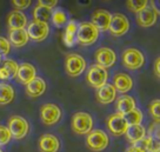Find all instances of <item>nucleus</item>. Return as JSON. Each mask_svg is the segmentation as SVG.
Wrapping results in <instances>:
<instances>
[{
	"label": "nucleus",
	"mask_w": 160,
	"mask_h": 152,
	"mask_svg": "<svg viewBox=\"0 0 160 152\" xmlns=\"http://www.w3.org/2000/svg\"><path fill=\"white\" fill-rule=\"evenodd\" d=\"M99 38V31L92 23H81L77 30V41L80 45H92Z\"/></svg>",
	"instance_id": "obj_1"
},
{
	"label": "nucleus",
	"mask_w": 160,
	"mask_h": 152,
	"mask_svg": "<svg viewBox=\"0 0 160 152\" xmlns=\"http://www.w3.org/2000/svg\"><path fill=\"white\" fill-rule=\"evenodd\" d=\"M72 130L77 134H88L93 127V119L86 112H77L72 117Z\"/></svg>",
	"instance_id": "obj_2"
},
{
	"label": "nucleus",
	"mask_w": 160,
	"mask_h": 152,
	"mask_svg": "<svg viewBox=\"0 0 160 152\" xmlns=\"http://www.w3.org/2000/svg\"><path fill=\"white\" fill-rule=\"evenodd\" d=\"M108 143H110L108 136L102 130H92L86 138L87 147L91 151L94 152H100L105 150L108 146Z\"/></svg>",
	"instance_id": "obj_3"
},
{
	"label": "nucleus",
	"mask_w": 160,
	"mask_h": 152,
	"mask_svg": "<svg viewBox=\"0 0 160 152\" xmlns=\"http://www.w3.org/2000/svg\"><path fill=\"white\" fill-rule=\"evenodd\" d=\"M7 129L10 131L12 138L14 139H22L27 136L30 131V125L25 118L20 116H12L8 119Z\"/></svg>",
	"instance_id": "obj_4"
},
{
	"label": "nucleus",
	"mask_w": 160,
	"mask_h": 152,
	"mask_svg": "<svg viewBox=\"0 0 160 152\" xmlns=\"http://www.w3.org/2000/svg\"><path fill=\"white\" fill-rule=\"evenodd\" d=\"M107 79H108V72L106 68L101 67L99 65H92L90 70L86 74V80L92 87L94 89H100L107 84Z\"/></svg>",
	"instance_id": "obj_5"
},
{
	"label": "nucleus",
	"mask_w": 160,
	"mask_h": 152,
	"mask_svg": "<svg viewBox=\"0 0 160 152\" xmlns=\"http://www.w3.org/2000/svg\"><path fill=\"white\" fill-rule=\"evenodd\" d=\"M86 68V61L80 54L71 53L65 59V70L70 77L80 76Z\"/></svg>",
	"instance_id": "obj_6"
},
{
	"label": "nucleus",
	"mask_w": 160,
	"mask_h": 152,
	"mask_svg": "<svg viewBox=\"0 0 160 152\" xmlns=\"http://www.w3.org/2000/svg\"><path fill=\"white\" fill-rule=\"evenodd\" d=\"M145 63L144 54L137 48H127L122 53V64L128 70H139Z\"/></svg>",
	"instance_id": "obj_7"
},
{
	"label": "nucleus",
	"mask_w": 160,
	"mask_h": 152,
	"mask_svg": "<svg viewBox=\"0 0 160 152\" xmlns=\"http://www.w3.org/2000/svg\"><path fill=\"white\" fill-rule=\"evenodd\" d=\"M40 118H41V122L47 126L54 125L61 118V110L55 104H51V103L45 104L40 109Z\"/></svg>",
	"instance_id": "obj_8"
},
{
	"label": "nucleus",
	"mask_w": 160,
	"mask_h": 152,
	"mask_svg": "<svg viewBox=\"0 0 160 152\" xmlns=\"http://www.w3.org/2000/svg\"><path fill=\"white\" fill-rule=\"evenodd\" d=\"M27 34L30 39L34 41H42L48 37L50 33V26L46 23H40V21H31L27 26Z\"/></svg>",
	"instance_id": "obj_9"
},
{
	"label": "nucleus",
	"mask_w": 160,
	"mask_h": 152,
	"mask_svg": "<svg viewBox=\"0 0 160 152\" xmlns=\"http://www.w3.org/2000/svg\"><path fill=\"white\" fill-rule=\"evenodd\" d=\"M128 28H130V21L125 15L121 14V13H115L112 15L110 27H108V31L111 32L112 36H124L128 31Z\"/></svg>",
	"instance_id": "obj_10"
},
{
	"label": "nucleus",
	"mask_w": 160,
	"mask_h": 152,
	"mask_svg": "<svg viewBox=\"0 0 160 152\" xmlns=\"http://www.w3.org/2000/svg\"><path fill=\"white\" fill-rule=\"evenodd\" d=\"M107 127H108V130L111 131L112 134L121 136V134L126 133L127 129H128V125H127V123H126L122 114L115 113V114L110 116L108 120H107Z\"/></svg>",
	"instance_id": "obj_11"
},
{
	"label": "nucleus",
	"mask_w": 160,
	"mask_h": 152,
	"mask_svg": "<svg viewBox=\"0 0 160 152\" xmlns=\"http://www.w3.org/2000/svg\"><path fill=\"white\" fill-rule=\"evenodd\" d=\"M115 60H117V56H115L114 51L108 47H100L99 50L95 52L97 65L101 66L106 70L114 65Z\"/></svg>",
	"instance_id": "obj_12"
},
{
	"label": "nucleus",
	"mask_w": 160,
	"mask_h": 152,
	"mask_svg": "<svg viewBox=\"0 0 160 152\" xmlns=\"http://www.w3.org/2000/svg\"><path fill=\"white\" fill-rule=\"evenodd\" d=\"M158 12L153 7H145L139 13H137V23L141 27H151L157 23Z\"/></svg>",
	"instance_id": "obj_13"
},
{
	"label": "nucleus",
	"mask_w": 160,
	"mask_h": 152,
	"mask_svg": "<svg viewBox=\"0 0 160 152\" xmlns=\"http://www.w3.org/2000/svg\"><path fill=\"white\" fill-rule=\"evenodd\" d=\"M112 19V14L106 10H97L92 14V24L99 31H107L110 27V23Z\"/></svg>",
	"instance_id": "obj_14"
},
{
	"label": "nucleus",
	"mask_w": 160,
	"mask_h": 152,
	"mask_svg": "<svg viewBox=\"0 0 160 152\" xmlns=\"http://www.w3.org/2000/svg\"><path fill=\"white\" fill-rule=\"evenodd\" d=\"M37 77V70L35 67L30 63H22L18 67V73H17V79L19 83L27 85L30 81H32Z\"/></svg>",
	"instance_id": "obj_15"
},
{
	"label": "nucleus",
	"mask_w": 160,
	"mask_h": 152,
	"mask_svg": "<svg viewBox=\"0 0 160 152\" xmlns=\"http://www.w3.org/2000/svg\"><path fill=\"white\" fill-rule=\"evenodd\" d=\"M60 149L59 139L50 133L42 134L39 139L40 152H58Z\"/></svg>",
	"instance_id": "obj_16"
},
{
	"label": "nucleus",
	"mask_w": 160,
	"mask_h": 152,
	"mask_svg": "<svg viewBox=\"0 0 160 152\" xmlns=\"http://www.w3.org/2000/svg\"><path fill=\"white\" fill-rule=\"evenodd\" d=\"M7 26H8L10 31L24 30L27 26V18L20 11H12L7 17Z\"/></svg>",
	"instance_id": "obj_17"
},
{
	"label": "nucleus",
	"mask_w": 160,
	"mask_h": 152,
	"mask_svg": "<svg viewBox=\"0 0 160 152\" xmlns=\"http://www.w3.org/2000/svg\"><path fill=\"white\" fill-rule=\"evenodd\" d=\"M46 91V83L44 79L39 77H35L32 81H30L26 85V93L31 98H37V97L42 96Z\"/></svg>",
	"instance_id": "obj_18"
},
{
	"label": "nucleus",
	"mask_w": 160,
	"mask_h": 152,
	"mask_svg": "<svg viewBox=\"0 0 160 152\" xmlns=\"http://www.w3.org/2000/svg\"><path fill=\"white\" fill-rule=\"evenodd\" d=\"M117 91L113 85L111 84H105L104 86L98 89L97 92V99L101 104H111L115 99Z\"/></svg>",
	"instance_id": "obj_19"
},
{
	"label": "nucleus",
	"mask_w": 160,
	"mask_h": 152,
	"mask_svg": "<svg viewBox=\"0 0 160 152\" xmlns=\"http://www.w3.org/2000/svg\"><path fill=\"white\" fill-rule=\"evenodd\" d=\"M30 40V37L27 34L26 28L24 30H13L8 33V41L11 45L14 47H22Z\"/></svg>",
	"instance_id": "obj_20"
},
{
	"label": "nucleus",
	"mask_w": 160,
	"mask_h": 152,
	"mask_svg": "<svg viewBox=\"0 0 160 152\" xmlns=\"http://www.w3.org/2000/svg\"><path fill=\"white\" fill-rule=\"evenodd\" d=\"M114 89L115 91H119L121 93L128 92L133 86V80L128 74L126 73H118L114 76Z\"/></svg>",
	"instance_id": "obj_21"
},
{
	"label": "nucleus",
	"mask_w": 160,
	"mask_h": 152,
	"mask_svg": "<svg viewBox=\"0 0 160 152\" xmlns=\"http://www.w3.org/2000/svg\"><path fill=\"white\" fill-rule=\"evenodd\" d=\"M19 65L14 60H6L4 65L0 67V79H13L17 77Z\"/></svg>",
	"instance_id": "obj_22"
},
{
	"label": "nucleus",
	"mask_w": 160,
	"mask_h": 152,
	"mask_svg": "<svg viewBox=\"0 0 160 152\" xmlns=\"http://www.w3.org/2000/svg\"><path fill=\"white\" fill-rule=\"evenodd\" d=\"M117 113L126 114L135 109V100L130 96H122L117 100Z\"/></svg>",
	"instance_id": "obj_23"
},
{
	"label": "nucleus",
	"mask_w": 160,
	"mask_h": 152,
	"mask_svg": "<svg viewBox=\"0 0 160 152\" xmlns=\"http://www.w3.org/2000/svg\"><path fill=\"white\" fill-rule=\"evenodd\" d=\"M77 30H78V24L74 20L67 21L66 24V30L64 33V43L66 46H73L77 41Z\"/></svg>",
	"instance_id": "obj_24"
},
{
	"label": "nucleus",
	"mask_w": 160,
	"mask_h": 152,
	"mask_svg": "<svg viewBox=\"0 0 160 152\" xmlns=\"http://www.w3.org/2000/svg\"><path fill=\"white\" fill-rule=\"evenodd\" d=\"M126 138L127 140L132 144H135L141 139L145 138L146 130L142 125H134V126H128L127 131H126Z\"/></svg>",
	"instance_id": "obj_25"
},
{
	"label": "nucleus",
	"mask_w": 160,
	"mask_h": 152,
	"mask_svg": "<svg viewBox=\"0 0 160 152\" xmlns=\"http://www.w3.org/2000/svg\"><path fill=\"white\" fill-rule=\"evenodd\" d=\"M14 89L10 84L1 83L0 84V105H7L14 98Z\"/></svg>",
	"instance_id": "obj_26"
},
{
	"label": "nucleus",
	"mask_w": 160,
	"mask_h": 152,
	"mask_svg": "<svg viewBox=\"0 0 160 152\" xmlns=\"http://www.w3.org/2000/svg\"><path fill=\"white\" fill-rule=\"evenodd\" d=\"M52 12L53 11L47 8V7H44L41 5H38L33 11V18H34L35 21H40V23H46L51 19L52 17Z\"/></svg>",
	"instance_id": "obj_27"
},
{
	"label": "nucleus",
	"mask_w": 160,
	"mask_h": 152,
	"mask_svg": "<svg viewBox=\"0 0 160 152\" xmlns=\"http://www.w3.org/2000/svg\"><path fill=\"white\" fill-rule=\"evenodd\" d=\"M124 118H125L126 123L128 126H134V125H140V123L142 120V113L140 110H138L135 107L134 110L130 111L128 113L124 114Z\"/></svg>",
	"instance_id": "obj_28"
},
{
	"label": "nucleus",
	"mask_w": 160,
	"mask_h": 152,
	"mask_svg": "<svg viewBox=\"0 0 160 152\" xmlns=\"http://www.w3.org/2000/svg\"><path fill=\"white\" fill-rule=\"evenodd\" d=\"M51 19H52V23L54 24V26H57V27H61L65 24H67V15H66L64 11L60 10V8L52 12Z\"/></svg>",
	"instance_id": "obj_29"
},
{
	"label": "nucleus",
	"mask_w": 160,
	"mask_h": 152,
	"mask_svg": "<svg viewBox=\"0 0 160 152\" xmlns=\"http://www.w3.org/2000/svg\"><path fill=\"white\" fill-rule=\"evenodd\" d=\"M147 4H148L147 0H128V1H126L128 10L134 13H139L141 10L147 7Z\"/></svg>",
	"instance_id": "obj_30"
},
{
	"label": "nucleus",
	"mask_w": 160,
	"mask_h": 152,
	"mask_svg": "<svg viewBox=\"0 0 160 152\" xmlns=\"http://www.w3.org/2000/svg\"><path fill=\"white\" fill-rule=\"evenodd\" d=\"M150 114L154 122L160 123V99L153 100L150 104Z\"/></svg>",
	"instance_id": "obj_31"
},
{
	"label": "nucleus",
	"mask_w": 160,
	"mask_h": 152,
	"mask_svg": "<svg viewBox=\"0 0 160 152\" xmlns=\"http://www.w3.org/2000/svg\"><path fill=\"white\" fill-rule=\"evenodd\" d=\"M147 152H160V137L151 136L147 138Z\"/></svg>",
	"instance_id": "obj_32"
},
{
	"label": "nucleus",
	"mask_w": 160,
	"mask_h": 152,
	"mask_svg": "<svg viewBox=\"0 0 160 152\" xmlns=\"http://www.w3.org/2000/svg\"><path fill=\"white\" fill-rule=\"evenodd\" d=\"M126 152H147V138H144L131 146Z\"/></svg>",
	"instance_id": "obj_33"
},
{
	"label": "nucleus",
	"mask_w": 160,
	"mask_h": 152,
	"mask_svg": "<svg viewBox=\"0 0 160 152\" xmlns=\"http://www.w3.org/2000/svg\"><path fill=\"white\" fill-rule=\"evenodd\" d=\"M12 139V136H11L10 131L7 126H2L0 125V145H6L8 144Z\"/></svg>",
	"instance_id": "obj_34"
},
{
	"label": "nucleus",
	"mask_w": 160,
	"mask_h": 152,
	"mask_svg": "<svg viewBox=\"0 0 160 152\" xmlns=\"http://www.w3.org/2000/svg\"><path fill=\"white\" fill-rule=\"evenodd\" d=\"M11 51V44L8 39L4 37H0V54L1 56H7Z\"/></svg>",
	"instance_id": "obj_35"
},
{
	"label": "nucleus",
	"mask_w": 160,
	"mask_h": 152,
	"mask_svg": "<svg viewBox=\"0 0 160 152\" xmlns=\"http://www.w3.org/2000/svg\"><path fill=\"white\" fill-rule=\"evenodd\" d=\"M11 3H12L13 6L17 8V11H20V10L27 8V7L31 5L32 1H31V0H12Z\"/></svg>",
	"instance_id": "obj_36"
},
{
	"label": "nucleus",
	"mask_w": 160,
	"mask_h": 152,
	"mask_svg": "<svg viewBox=\"0 0 160 152\" xmlns=\"http://www.w3.org/2000/svg\"><path fill=\"white\" fill-rule=\"evenodd\" d=\"M57 4H58V0H39V1H38V5L47 7V8H50V10H52L53 7H55Z\"/></svg>",
	"instance_id": "obj_37"
},
{
	"label": "nucleus",
	"mask_w": 160,
	"mask_h": 152,
	"mask_svg": "<svg viewBox=\"0 0 160 152\" xmlns=\"http://www.w3.org/2000/svg\"><path fill=\"white\" fill-rule=\"evenodd\" d=\"M154 74L158 77V78H160V57L154 63Z\"/></svg>",
	"instance_id": "obj_38"
},
{
	"label": "nucleus",
	"mask_w": 160,
	"mask_h": 152,
	"mask_svg": "<svg viewBox=\"0 0 160 152\" xmlns=\"http://www.w3.org/2000/svg\"><path fill=\"white\" fill-rule=\"evenodd\" d=\"M0 152H2V151H1V150H0Z\"/></svg>",
	"instance_id": "obj_39"
}]
</instances>
